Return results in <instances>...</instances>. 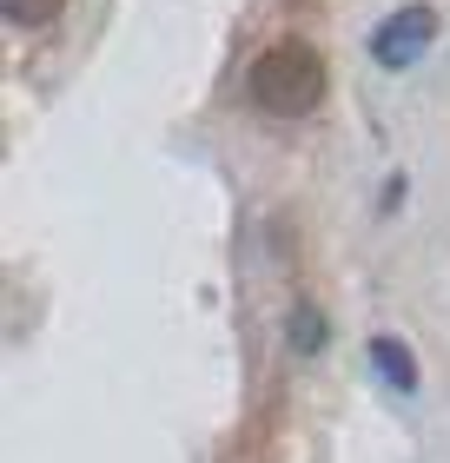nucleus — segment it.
Masks as SVG:
<instances>
[{
    "label": "nucleus",
    "instance_id": "5",
    "mask_svg": "<svg viewBox=\"0 0 450 463\" xmlns=\"http://www.w3.org/2000/svg\"><path fill=\"white\" fill-rule=\"evenodd\" d=\"M67 0H7V20L14 27H40V20H53Z\"/></svg>",
    "mask_w": 450,
    "mask_h": 463
},
{
    "label": "nucleus",
    "instance_id": "1",
    "mask_svg": "<svg viewBox=\"0 0 450 463\" xmlns=\"http://www.w3.org/2000/svg\"><path fill=\"white\" fill-rule=\"evenodd\" d=\"M252 99L278 119H298V113H318L325 99V60L305 40H272V47L252 60Z\"/></svg>",
    "mask_w": 450,
    "mask_h": 463
},
{
    "label": "nucleus",
    "instance_id": "3",
    "mask_svg": "<svg viewBox=\"0 0 450 463\" xmlns=\"http://www.w3.org/2000/svg\"><path fill=\"white\" fill-rule=\"evenodd\" d=\"M371 364H378L384 377H391L397 391H417V357L404 351L397 338H371Z\"/></svg>",
    "mask_w": 450,
    "mask_h": 463
},
{
    "label": "nucleus",
    "instance_id": "4",
    "mask_svg": "<svg viewBox=\"0 0 450 463\" xmlns=\"http://www.w3.org/2000/svg\"><path fill=\"white\" fill-rule=\"evenodd\" d=\"M292 345H298V351H318V345H325V318H318V305H298V311H292Z\"/></svg>",
    "mask_w": 450,
    "mask_h": 463
},
{
    "label": "nucleus",
    "instance_id": "2",
    "mask_svg": "<svg viewBox=\"0 0 450 463\" xmlns=\"http://www.w3.org/2000/svg\"><path fill=\"white\" fill-rule=\"evenodd\" d=\"M431 40H437V7H424V0H417V7H397L371 33V53H378V67H411Z\"/></svg>",
    "mask_w": 450,
    "mask_h": 463
}]
</instances>
